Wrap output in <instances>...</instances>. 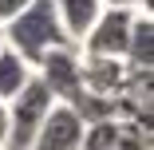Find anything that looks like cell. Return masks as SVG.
Listing matches in <instances>:
<instances>
[{"label": "cell", "instance_id": "obj_1", "mask_svg": "<svg viewBox=\"0 0 154 150\" xmlns=\"http://www.w3.org/2000/svg\"><path fill=\"white\" fill-rule=\"evenodd\" d=\"M67 32H63V24H59L55 16V4L51 0H32L16 20L4 24V47H12L16 55H24L28 63H40V55L51 51V47H67Z\"/></svg>", "mask_w": 154, "mask_h": 150}, {"label": "cell", "instance_id": "obj_2", "mask_svg": "<svg viewBox=\"0 0 154 150\" xmlns=\"http://www.w3.org/2000/svg\"><path fill=\"white\" fill-rule=\"evenodd\" d=\"M4 107H8V142H4V150H32L44 118H48V111L55 107V99H51L48 87L32 75V83H28L12 103H4Z\"/></svg>", "mask_w": 154, "mask_h": 150}, {"label": "cell", "instance_id": "obj_3", "mask_svg": "<svg viewBox=\"0 0 154 150\" xmlns=\"http://www.w3.org/2000/svg\"><path fill=\"white\" fill-rule=\"evenodd\" d=\"M131 20L134 12L122 8H103L99 20L91 24V32L79 40V55H95V59H122L131 40Z\"/></svg>", "mask_w": 154, "mask_h": 150}, {"label": "cell", "instance_id": "obj_4", "mask_svg": "<svg viewBox=\"0 0 154 150\" xmlns=\"http://www.w3.org/2000/svg\"><path fill=\"white\" fill-rule=\"evenodd\" d=\"M36 79L51 91L55 103H71L83 87H79V47L67 44V47H51L40 55L36 63Z\"/></svg>", "mask_w": 154, "mask_h": 150}, {"label": "cell", "instance_id": "obj_5", "mask_svg": "<svg viewBox=\"0 0 154 150\" xmlns=\"http://www.w3.org/2000/svg\"><path fill=\"white\" fill-rule=\"evenodd\" d=\"M79 138H83L79 115L67 103H55L48 111V118H44V127H40L32 150H79Z\"/></svg>", "mask_w": 154, "mask_h": 150}, {"label": "cell", "instance_id": "obj_6", "mask_svg": "<svg viewBox=\"0 0 154 150\" xmlns=\"http://www.w3.org/2000/svg\"><path fill=\"white\" fill-rule=\"evenodd\" d=\"M79 87L91 95L115 99L127 87V63L122 59H95V55H79Z\"/></svg>", "mask_w": 154, "mask_h": 150}, {"label": "cell", "instance_id": "obj_7", "mask_svg": "<svg viewBox=\"0 0 154 150\" xmlns=\"http://www.w3.org/2000/svg\"><path fill=\"white\" fill-rule=\"evenodd\" d=\"M122 63H127L131 71H150L154 67V16L150 12H134Z\"/></svg>", "mask_w": 154, "mask_h": 150}, {"label": "cell", "instance_id": "obj_8", "mask_svg": "<svg viewBox=\"0 0 154 150\" xmlns=\"http://www.w3.org/2000/svg\"><path fill=\"white\" fill-rule=\"evenodd\" d=\"M51 4H55V16H59V24H63V32L75 47L103 12V0H51Z\"/></svg>", "mask_w": 154, "mask_h": 150}, {"label": "cell", "instance_id": "obj_9", "mask_svg": "<svg viewBox=\"0 0 154 150\" xmlns=\"http://www.w3.org/2000/svg\"><path fill=\"white\" fill-rule=\"evenodd\" d=\"M32 63L24 55H16L12 47H0V103H12L28 83H32Z\"/></svg>", "mask_w": 154, "mask_h": 150}, {"label": "cell", "instance_id": "obj_10", "mask_svg": "<svg viewBox=\"0 0 154 150\" xmlns=\"http://www.w3.org/2000/svg\"><path fill=\"white\" fill-rule=\"evenodd\" d=\"M67 107L79 115V123H83V127H91V123H111V118H115V99L91 95V91H79Z\"/></svg>", "mask_w": 154, "mask_h": 150}, {"label": "cell", "instance_id": "obj_11", "mask_svg": "<svg viewBox=\"0 0 154 150\" xmlns=\"http://www.w3.org/2000/svg\"><path fill=\"white\" fill-rule=\"evenodd\" d=\"M79 150H119V123H91L83 127V138H79Z\"/></svg>", "mask_w": 154, "mask_h": 150}, {"label": "cell", "instance_id": "obj_12", "mask_svg": "<svg viewBox=\"0 0 154 150\" xmlns=\"http://www.w3.org/2000/svg\"><path fill=\"white\" fill-rule=\"evenodd\" d=\"M28 4H32V0H0V28H4L8 20H16Z\"/></svg>", "mask_w": 154, "mask_h": 150}, {"label": "cell", "instance_id": "obj_13", "mask_svg": "<svg viewBox=\"0 0 154 150\" xmlns=\"http://www.w3.org/2000/svg\"><path fill=\"white\" fill-rule=\"evenodd\" d=\"M103 8H122V12H142V0H103Z\"/></svg>", "mask_w": 154, "mask_h": 150}, {"label": "cell", "instance_id": "obj_14", "mask_svg": "<svg viewBox=\"0 0 154 150\" xmlns=\"http://www.w3.org/2000/svg\"><path fill=\"white\" fill-rule=\"evenodd\" d=\"M4 142H8V107L0 103V150H4Z\"/></svg>", "mask_w": 154, "mask_h": 150}, {"label": "cell", "instance_id": "obj_15", "mask_svg": "<svg viewBox=\"0 0 154 150\" xmlns=\"http://www.w3.org/2000/svg\"><path fill=\"white\" fill-rule=\"evenodd\" d=\"M0 47H4V28H0Z\"/></svg>", "mask_w": 154, "mask_h": 150}]
</instances>
